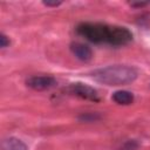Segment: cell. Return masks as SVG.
Masks as SVG:
<instances>
[{"label": "cell", "instance_id": "cell-1", "mask_svg": "<svg viewBox=\"0 0 150 150\" xmlns=\"http://www.w3.org/2000/svg\"><path fill=\"white\" fill-rule=\"evenodd\" d=\"M91 76L97 82L107 86H123L134 82L137 79L138 73L131 66L114 64L94 70Z\"/></svg>", "mask_w": 150, "mask_h": 150}, {"label": "cell", "instance_id": "cell-2", "mask_svg": "<svg viewBox=\"0 0 150 150\" xmlns=\"http://www.w3.org/2000/svg\"><path fill=\"white\" fill-rule=\"evenodd\" d=\"M77 33L94 43H108L112 46L115 26L97 22H83L77 26Z\"/></svg>", "mask_w": 150, "mask_h": 150}, {"label": "cell", "instance_id": "cell-3", "mask_svg": "<svg viewBox=\"0 0 150 150\" xmlns=\"http://www.w3.org/2000/svg\"><path fill=\"white\" fill-rule=\"evenodd\" d=\"M26 84L34 90H47L56 84V80L49 75H34L26 80Z\"/></svg>", "mask_w": 150, "mask_h": 150}, {"label": "cell", "instance_id": "cell-4", "mask_svg": "<svg viewBox=\"0 0 150 150\" xmlns=\"http://www.w3.org/2000/svg\"><path fill=\"white\" fill-rule=\"evenodd\" d=\"M68 91L75 96H79L83 100L89 101H98V94L97 91L91 88L90 86L83 84V83H71L68 87Z\"/></svg>", "mask_w": 150, "mask_h": 150}, {"label": "cell", "instance_id": "cell-5", "mask_svg": "<svg viewBox=\"0 0 150 150\" xmlns=\"http://www.w3.org/2000/svg\"><path fill=\"white\" fill-rule=\"evenodd\" d=\"M71 53L81 61H89L93 57V50L89 46L81 43V42H74L70 45Z\"/></svg>", "mask_w": 150, "mask_h": 150}, {"label": "cell", "instance_id": "cell-6", "mask_svg": "<svg viewBox=\"0 0 150 150\" xmlns=\"http://www.w3.org/2000/svg\"><path fill=\"white\" fill-rule=\"evenodd\" d=\"M112 100L117 104L128 105L134 102V95H132V93H130L128 90H117L112 94Z\"/></svg>", "mask_w": 150, "mask_h": 150}, {"label": "cell", "instance_id": "cell-7", "mask_svg": "<svg viewBox=\"0 0 150 150\" xmlns=\"http://www.w3.org/2000/svg\"><path fill=\"white\" fill-rule=\"evenodd\" d=\"M1 150H28V149H27L26 144L22 143L20 139L9 137L2 142Z\"/></svg>", "mask_w": 150, "mask_h": 150}, {"label": "cell", "instance_id": "cell-8", "mask_svg": "<svg viewBox=\"0 0 150 150\" xmlns=\"http://www.w3.org/2000/svg\"><path fill=\"white\" fill-rule=\"evenodd\" d=\"M138 148V143L134 139H129L125 143H123V145L120 148V150H136Z\"/></svg>", "mask_w": 150, "mask_h": 150}, {"label": "cell", "instance_id": "cell-9", "mask_svg": "<svg viewBox=\"0 0 150 150\" xmlns=\"http://www.w3.org/2000/svg\"><path fill=\"white\" fill-rule=\"evenodd\" d=\"M98 118V115H96V114H84V115H82V116H80V120H82V121H88V122H90V121H95V120H97Z\"/></svg>", "mask_w": 150, "mask_h": 150}, {"label": "cell", "instance_id": "cell-10", "mask_svg": "<svg viewBox=\"0 0 150 150\" xmlns=\"http://www.w3.org/2000/svg\"><path fill=\"white\" fill-rule=\"evenodd\" d=\"M9 43H11L9 39H8L5 34H1V35H0V46H1V48H5V47L9 46Z\"/></svg>", "mask_w": 150, "mask_h": 150}, {"label": "cell", "instance_id": "cell-11", "mask_svg": "<svg viewBox=\"0 0 150 150\" xmlns=\"http://www.w3.org/2000/svg\"><path fill=\"white\" fill-rule=\"evenodd\" d=\"M43 4H45L46 6H53V7H56V6L61 5V2H60V1H57V2H56V1H54V2H50V1H45Z\"/></svg>", "mask_w": 150, "mask_h": 150}, {"label": "cell", "instance_id": "cell-12", "mask_svg": "<svg viewBox=\"0 0 150 150\" xmlns=\"http://www.w3.org/2000/svg\"><path fill=\"white\" fill-rule=\"evenodd\" d=\"M145 5H148V2H138V4H132V6H139V7L145 6Z\"/></svg>", "mask_w": 150, "mask_h": 150}]
</instances>
